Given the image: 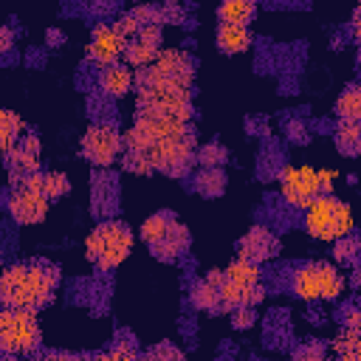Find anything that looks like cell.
<instances>
[{
  "label": "cell",
  "instance_id": "cell-10",
  "mask_svg": "<svg viewBox=\"0 0 361 361\" xmlns=\"http://www.w3.org/2000/svg\"><path fill=\"white\" fill-rule=\"evenodd\" d=\"M127 37L116 28V25H110V23H99L96 28H93V34H90V42H87V59L90 62H96L99 68H110V65H118V59L124 56V51H127Z\"/></svg>",
  "mask_w": 361,
  "mask_h": 361
},
{
  "label": "cell",
  "instance_id": "cell-17",
  "mask_svg": "<svg viewBox=\"0 0 361 361\" xmlns=\"http://www.w3.org/2000/svg\"><path fill=\"white\" fill-rule=\"evenodd\" d=\"M99 90L104 93V96H110V99H121V96H127L130 90H133V82H135V76H133V71L127 68V65H110V68H102L99 71Z\"/></svg>",
  "mask_w": 361,
  "mask_h": 361
},
{
  "label": "cell",
  "instance_id": "cell-27",
  "mask_svg": "<svg viewBox=\"0 0 361 361\" xmlns=\"http://www.w3.org/2000/svg\"><path fill=\"white\" fill-rule=\"evenodd\" d=\"M254 17H257V6L251 0H231L217 8V20L231 25H248Z\"/></svg>",
  "mask_w": 361,
  "mask_h": 361
},
{
  "label": "cell",
  "instance_id": "cell-30",
  "mask_svg": "<svg viewBox=\"0 0 361 361\" xmlns=\"http://www.w3.org/2000/svg\"><path fill=\"white\" fill-rule=\"evenodd\" d=\"M68 192H71V180H68L65 172H59V169L42 172V195H45L48 200H59V197H65Z\"/></svg>",
  "mask_w": 361,
  "mask_h": 361
},
{
  "label": "cell",
  "instance_id": "cell-19",
  "mask_svg": "<svg viewBox=\"0 0 361 361\" xmlns=\"http://www.w3.org/2000/svg\"><path fill=\"white\" fill-rule=\"evenodd\" d=\"M189 243H192V234H189V228L178 220V223L172 226V231H169L155 248H149V251H152V257H158V259H164V262H172V259H180V257L189 251Z\"/></svg>",
  "mask_w": 361,
  "mask_h": 361
},
{
  "label": "cell",
  "instance_id": "cell-21",
  "mask_svg": "<svg viewBox=\"0 0 361 361\" xmlns=\"http://www.w3.org/2000/svg\"><path fill=\"white\" fill-rule=\"evenodd\" d=\"M175 223H178V217H175L172 212H155V214H149V217L141 223L138 234H141V240H144L149 248H155V245L172 231Z\"/></svg>",
  "mask_w": 361,
  "mask_h": 361
},
{
  "label": "cell",
  "instance_id": "cell-38",
  "mask_svg": "<svg viewBox=\"0 0 361 361\" xmlns=\"http://www.w3.org/2000/svg\"><path fill=\"white\" fill-rule=\"evenodd\" d=\"M39 361H90L87 355H79V353H65V350H51L45 355H39Z\"/></svg>",
  "mask_w": 361,
  "mask_h": 361
},
{
  "label": "cell",
  "instance_id": "cell-33",
  "mask_svg": "<svg viewBox=\"0 0 361 361\" xmlns=\"http://www.w3.org/2000/svg\"><path fill=\"white\" fill-rule=\"evenodd\" d=\"M93 361H144L130 344H116V347H110V350H104V353H99Z\"/></svg>",
  "mask_w": 361,
  "mask_h": 361
},
{
  "label": "cell",
  "instance_id": "cell-36",
  "mask_svg": "<svg viewBox=\"0 0 361 361\" xmlns=\"http://www.w3.org/2000/svg\"><path fill=\"white\" fill-rule=\"evenodd\" d=\"M254 322H257L254 307H240V310L231 313V327H234V330H245V327H251Z\"/></svg>",
  "mask_w": 361,
  "mask_h": 361
},
{
  "label": "cell",
  "instance_id": "cell-5",
  "mask_svg": "<svg viewBox=\"0 0 361 361\" xmlns=\"http://www.w3.org/2000/svg\"><path fill=\"white\" fill-rule=\"evenodd\" d=\"M133 251V231L121 220H104L99 223L87 240H85V254L99 271H113L118 268Z\"/></svg>",
  "mask_w": 361,
  "mask_h": 361
},
{
  "label": "cell",
  "instance_id": "cell-39",
  "mask_svg": "<svg viewBox=\"0 0 361 361\" xmlns=\"http://www.w3.org/2000/svg\"><path fill=\"white\" fill-rule=\"evenodd\" d=\"M350 34H353V39H355V45L361 48V6L353 11V17H350Z\"/></svg>",
  "mask_w": 361,
  "mask_h": 361
},
{
  "label": "cell",
  "instance_id": "cell-24",
  "mask_svg": "<svg viewBox=\"0 0 361 361\" xmlns=\"http://www.w3.org/2000/svg\"><path fill=\"white\" fill-rule=\"evenodd\" d=\"M336 118L338 121H355L361 124V82L355 85H347L341 90V96L336 99Z\"/></svg>",
  "mask_w": 361,
  "mask_h": 361
},
{
  "label": "cell",
  "instance_id": "cell-41",
  "mask_svg": "<svg viewBox=\"0 0 361 361\" xmlns=\"http://www.w3.org/2000/svg\"><path fill=\"white\" fill-rule=\"evenodd\" d=\"M353 285H355V288H358V290H361V268H358V271H355V276H353Z\"/></svg>",
  "mask_w": 361,
  "mask_h": 361
},
{
  "label": "cell",
  "instance_id": "cell-8",
  "mask_svg": "<svg viewBox=\"0 0 361 361\" xmlns=\"http://www.w3.org/2000/svg\"><path fill=\"white\" fill-rule=\"evenodd\" d=\"M79 152L87 164L104 169L124 155V133H118V127L110 121H93L79 141Z\"/></svg>",
  "mask_w": 361,
  "mask_h": 361
},
{
  "label": "cell",
  "instance_id": "cell-13",
  "mask_svg": "<svg viewBox=\"0 0 361 361\" xmlns=\"http://www.w3.org/2000/svg\"><path fill=\"white\" fill-rule=\"evenodd\" d=\"M276 251H279V240L265 226L248 228L240 237V243H237V257L240 259H248V262H257V265L265 262V259H271V257H276Z\"/></svg>",
  "mask_w": 361,
  "mask_h": 361
},
{
  "label": "cell",
  "instance_id": "cell-12",
  "mask_svg": "<svg viewBox=\"0 0 361 361\" xmlns=\"http://www.w3.org/2000/svg\"><path fill=\"white\" fill-rule=\"evenodd\" d=\"M161 23H152L147 28H141V34L135 39L127 42V51H124V62L127 68H135L138 73L152 68L158 54H161Z\"/></svg>",
  "mask_w": 361,
  "mask_h": 361
},
{
  "label": "cell",
  "instance_id": "cell-11",
  "mask_svg": "<svg viewBox=\"0 0 361 361\" xmlns=\"http://www.w3.org/2000/svg\"><path fill=\"white\" fill-rule=\"evenodd\" d=\"M152 79H169V82H180V85H195V59L186 48H164L155 59L152 68L141 71Z\"/></svg>",
  "mask_w": 361,
  "mask_h": 361
},
{
  "label": "cell",
  "instance_id": "cell-16",
  "mask_svg": "<svg viewBox=\"0 0 361 361\" xmlns=\"http://www.w3.org/2000/svg\"><path fill=\"white\" fill-rule=\"evenodd\" d=\"M220 279H223V271L214 268V271H209L206 279H197L189 288V302L195 310H206V313L220 310Z\"/></svg>",
  "mask_w": 361,
  "mask_h": 361
},
{
  "label": "cell",
  "instance_id": "cell-20",
  "mask_svg": "<svg viewBox=\"0 0 361 361\" xmlns=\"http://www.w3.org/2000/svg\"><path fill=\"white\" fill-rule=\"evenodd\" d=\"M290 288H293V296L302 299V302H316V299H322V293H319V268H316V262H305V265H299V268L293 271V282H290Z\"/></svg>",
  "mask_w": 361,
  "mask_h": 361
},
{
  "label": "cell",
  "instance_id": "cell-18",
  "mask_svg": "<svg viewBox=\"0 0 361 361\" xmlns=\"http://www.w3.org/2000/svg\"><path fill=\"white\" fill-rule=\"evenodd\" d=\"M214 42L223 54H243L251 48L254 34L248 25H231V23H220L214 31Z\"/></svg>",
  "mask_w": 361,
  "mask_h": 361
},
{
  "label": "cell",
  "instance_id": "cell-34",
  "mask_svg": "<svg viewBox=\"0 0 361 361\" xmlns=\"http://www.w3.org/2000/svg\"><path fill=\"white\" fill-rule=\"evenodd\" d=\"M144 361H186V355L172 344H158L144 355Z\"/></svg>",
  "mask_w": 361,
  "mask_h": 361
},
{
  "label": "cell",
  "instance_id": "cell-15",
  "mask_svg": "<svg viewBox=\"0 0 361 361\" xmlns=\"http://www.w3.org/2000/svg\"><path fill=\"white\" fill-rule=\"evenodd\" d=\"M262 299H265L262 285H257V288H243V285L228 282L226 276L220 279V313H234V310H240V307H257Z\"/></svg>",
  "mask_w": 361,
  "mask_h": 361
},
{
  "label": "cell",
  "instance_id": "cell-23",
  "mask_svg": "<svg viewBox=\"0 0 361 361\" xmlns=\"http://www.w3.org/2000/svg\"><path fill=\"white\" fill-rule=\"evenodd\" d=\"M316 268H319V293H322V299L336 302L347 288L344 274L330 262H316Z\"/></svg>",
  "mask_w": 361,
  "mask_h": 361
},
{
  "label": "cell",
  "instance_id": "cell-37",
  "mask_svg": "<svg viewBox=\"0 0 361 361\" xmlns=\"http://www.w3.org/2000/svg\"><path fill=\"white\" fill-rule=\"evenodd\" d=\"M344 327H350V330H361V302L344 307Z\"/></svg>",
  "mask_w": 361,
  "mask_h": 361
},
{
  "label": "cell",
  "instance_id": "cell-2",
  "mask_svg": "<svg viewBox=\"0 0 361 361\" xmlns=\"http://www.w3.org/2000/svg\"><path fill=\"white\" fill-rule=\"evenodd\" d=\"M59 288V268L45 259L14 262L0 276V302L14 310H39L54 302Z\"/></svg>",
  "mask_w": 361,
  "mask_h": 361
},
{
  "label": "cell",
  "instance_id": "cell-31",
  "mask_svg": "<svg viewBox=\"0 0 361 361\" xmlns=\"http://www.w3.org/2000/svg\"><path fill=\"white\" fill-rule=\"evenodd\" d=\"M333 254H336L338 262H344V265H355V262L361 259V240H355V237L350 234V237H344V240L336 243Z\"/></svg>",
  "mask_w": 361,
  "mask_h": 361
},
{
  "label": "cell",
  "instance_id": "cell-25",
  "mask_svg": "<svg viewBox=\"0 0 361 361\" xmlns=\"http://www.w3.org/2000/svg\"><path fill=\"white\" fill-rule=\"evenodd\" d=\"M223 276L234 285H243V288H257L259 279H262V271L257 262H248V259H231L226 268H223Z\"/></svg>",
  "mask_w": 361,
  "mask_h": 361
},
{
  "label": "cell",
  "instance_id": "cell-7",
  "mask_svg": "<svg viewBox=\"0 0 361 361\" xmlns=\"http://www.w3.org/2000/svg\"><path fill=\"white\" fill-rule=\"evenodd\" d=\"M279 180V195L288 206L293 209H307L319 195H324V186H322V169L316 166H307V164H285L276 175Z\"/></svg>",
  "mask_w": 361,
  "mask_h": 361
},
{
  "label": "cell",
  "instance_id": "cell-22",
  "mask_svg": "<svg viewBox=\"0 0 361 361\" xmlns=\"http://www.w3.org/2000/svg\"><path fill=\"white\" fill-rule=\"evenodd\" d=\"M23 118L14 113V110H0V149L3 155H11L14 147L23 141Z\"/></svg>",
  "mask_w": 361,
  "mask_h": 361
},
{
  "label": "cell",
  "instance_id": "cell-28",
  "mask_svg": "<svg viewBox=\"0 0 361 361\" xmlns=\"http://www.w3.org/2000/svg\"><path fill=\"white\" fill-rule=\"evenodd\" d=\"M336 147L344 155H361V124L355 121H338L336 133H333Z\"/></svg>",
  "mask_w": 361,
  "mask_h": 361
},
{
  "label": "cell",
  "instance_id": "cell-40",
  "mask_svg": "<svg viewBox=\"0 0 361 361\" xmlns=\"http://www.w3.org/2000/svg\"><path fill=\"white\" fill-rule=\"evenodd\" d=\"M11 42H14V34H11V25H3V28H0V51H3V54H8V51L14 48Z\"/></svg>",
  "mask_w": 361,
  "mask_h": 361
},
{
  "label": "cell",
  "instance_id": "cell-32",
  "mask_svg": "<svg viewBox=\"0 0 361 361\" xmlns=\"http://www.w3.org/2000/svg\"><path fill=\"white\" fill-rule=\"evenodd\" d=\"M223 161H226V149H223L217 141H209V144L197 147V164H200L203 169H217Z\"/></svg>",
  "mask_w": 361,
  "mask_h": 361
},
{
  "label": "cell",
  "instance_id": "cell-35",
  "mask_svg": "<svg viewBox=\"0 0 361 361\" xmlns=\"http://www.w3.org/2000/svg\"><path fill=\"white\" fill-rule=\"evenodd\" d=\"M293 361H327V353H324L322 344H305V347L296 350Z\"/></svg>",
  "mask_w": 361,
  "mask_h": 361
},
{
  "label": "cell",
  "instance_id": "cell-14",
  "mask_svg": "<svg viewBox=\"0 0 361 361\" xmlns=\"http://www.w3.org/2000/svg\"><path fill=\"white\" fill-rule=\"evenodd\" d=\"M8 166V183H17L28 175L39 172V138L37 135H23V141L14 147L11 155H6Z\"/></svg>",
  "mask_w": 361,
  "mask_h": 361
},
{
  "label": "cell",
  "instance_id": "cell-1",
  "mask_svg": "<svg viewBox=\"0 0 361 361\" xmlns=\"http://www.w3.org/2000/svg\"><path fill=\"white\" fill-rule=\"evenodd\" d=\"M124 149L141 152L152 172H164L172 178L186 175L197 161L192 124L152 110L135 113V124L124 133Z\"/></svg>",
  "mask_w": 361,
  "mask_h": 361
},
{
  "label": "cell",
  "instance_id": "cell-3",
  "mask_svg": "<svg viewBox=\"0 0 361 361\" xmlns=\"http://www.w3.org/2000/svg\"><path fill=\"white\" fill-rule=\"evenodd\" d=\"M135 99H138V110H152L161 116L192 121V87L189 85L135 73Z\"/></svg>",
  "mask_w": 361,
  "mask_h": 361
},
{
  "label": "cell",
  "instance_id": "cell-26",
  "mask_svg": "<svg viewBox=\"0 0 361 361\" xmlns=\"http://www.w3.org/2000/svg\"><path fill=\"white\" fill-rule=\"evenodd\" d=\"M330 350L338 355V361H361V330L344 327L333 341Z\"/></svg>",
  "mask_w": 361,
  "mask_h": 361
},
{
  "label": "cell",
  "instance_id": "cell-29",
  "mask_svg": "<svg viewBox=\"0 0 361 361\" xmlns=\"http://www.w3.org/2000/svg\"><path fill=\"white\" fill-rule=\"evenodd\" d=\"M195 189L203 195V197H217L226 192V172L217 166V169H200L195 175Z\"/></svg>",
  "mask_w": 361,
  "mask_h": 361
},
{
  "label": "cell",
  "instance_id": "cell-9",
  "mask_svg": "<svg viewBox=\"0 0 361 361\" xmlns=\"http://www.w3.org/2000/svg\"><path fill=\"white\" fill-rule=\"evenodd\" d=\"M6 212H8V217L14 223L34 226V223L45 220V214H48V197L42 195L39 186H34L28 180H17V183H8Z\"/></svg>",
  "mask_w": 361,
  "mask_h": 361
},
{
  "label": "cell",
  "instance_id": "cell-6",
  "mask_svg": "<svg viewBox=\"0 0 361 361\" xmlns=\"http://www.w3.org/2000/svg\"><path fill=\"white\" fill-rule=\"evenodd\" d=\"M42 341L39 333V322L34 310H14V307H3L0 310V347L3 355H31L37 353Z\"/></svg>",
  "mask_w": 361,
  "mask_h": 361
},
{
  "label": "cell",
  "instance_id": "cell-4",
  "mask_svg": "<svg viewBox=\"0 0 361 361\" xmlns=\"http://www.w3.org/2000/svg\"><path fill=\"white\" fill-rule=\"evenodd\" d=\"M305 231L319 243H338L355 231V217L350 203L336 195H319L305 209Z\"/></svg>",
  "mask_w": 361,
  "mask_h": 361
}]
</instances>
